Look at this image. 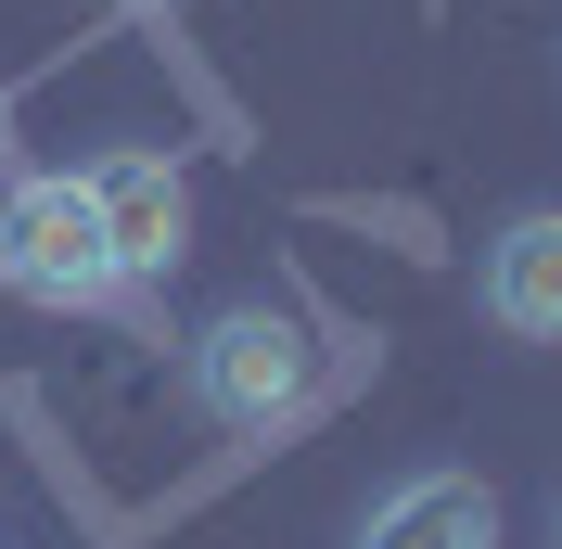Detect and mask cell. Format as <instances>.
<instances>
[{
  "mask_svg": "<svg viewBox=\"0 0 562 549\" xmlns=\"http://www.w3.org/2000/svg\"><path fill=\"white\" fill-rule=\"evenodd\" d=\"M0 281L38 294V307H115V294H128L90 179H13V192H0Z\"/></svg>",
  "mask_w": 562,
  "mask_h": 549,
  "instance_id": "1",
  "label": "cell"
},
{
  "mask_svg": "<svg viewBox=\"0 0 562 549\" xmlns=\"http://www.w3.org/2000/svg\"><path fill=\"white\" fill-rule=\"evenodd\" d=\"M179 371H192V410H205V422L269 435V422L307 410V320H294V307H217Z\"/></svg>",
  "mask_w": 562,
  "mask_h": 549,
  "instance_id": "2",
  "label": "cell"
},
{
  "mask_svg": "<svg viewBox=\"0 0 562 549\" xmlns=\"http://www.w3.org/2000/svg\"><path fill=\"white\" fill-rule=\"evenodd\" d=\"M90 179V205H103V243H115V281H167L179 256H192V179H179V154H154V141H115Z\"/></svg>",
  "mask_w": 562,
  "mask_h": 549,
  "instance_id": "3",
  "label": "cell"
},
{
  "mask_svg": "<svg viewBox=\"0 0 562 549\" xmlns=\"http://www.w3.org/2000/svg\"><path fill=\"white\" fill-rule=\"evenodd\" d=\"M486 320L525 333V345H562V205L498 217V243H486Z\"/></svg>",
  "mask_w": 562,
  "mask_h": 549,
  "instance_id": "4",
  "label": "cell"
},
{
  "mask_svg": "<svg viewBox=\"0 0 562 549\" xmlns=\"http://www.w3.org/2000/svg\"><path fill=\"white\" fill-rule=\"evenodd\" d=\"M358 549H498V498L473 473H409V485L371 498Z\"/></svg>",
  "mask_w": 562,
  "mask_h": 549,
  "instance_id": "5",
  "label": "cell"
},
{
  "mask_svg": "<svg viewBox=\"0 0 562 549\" xmlns=\"http://www.w3.org/2000/svg\"><path fill=\"white\" fill-rule=\"evenodd\" d=\"M0 141H13V115H0Z\"/></svg>",
  "mask_w": 562,
  "mask_h": 549,
  "instance_id": "6",
  "label": "cell"
}]
</instances>
